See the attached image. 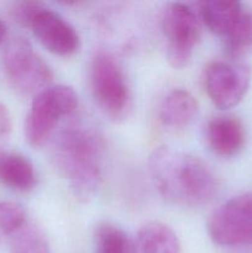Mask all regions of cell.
Masks as SVG:
<instances>
[{
  "instance_id": "1",
  "label": "cell",
  "mask_w": 252,
  "mask_h": 253,
  "mask_svg": "<svg viewBox=\"0 0 252 253\" xmlns=\"http://www.w3.org/2000/svg\"><path fill=\"white\" fill-rule=\"evenodd\" d=\"M49 153L74 197L89 202L103 179L105 143L101 133L83 121L71 123L54 133Z\"/></svg>"
},
{
  "instance_id": "2",
  "label": "cell",
  "mask_w": 252,
  "mask_h": 253,
  "mask_svg": "<svg viewBox=\"0 0 252 253\" xmlns=\"http://www.w3.org/2000/svg\"><path fill=\"white\" fill-rule=\"evenodd\" d=\"M153 185L168 203L184 208L210 204L219 193V180L200 158L166 146L155 148L148 158Z\"/></svg>"
},
{
  "instance_id": "3",
  "label": "cell",
  "mask_w": 252,
  "mask_h": 253,
  "mask_svg": "<svg viewBox=\"0 0 252 253\" xmlns=\"http://www.w3.org/2000/svg\"><path fill=\"white\" fill-rule=\"evenodd\" d=\"M89 83L96 105L109 120L120 124L130 118L132 94L124 69L113 54L105 51L94 54L89 68Z\"/></svg>"
},
{
  "instance_id": "4",
  "label": "cell",
  "mask_w": 252,
  "mask_h": 253,
  "mask_svg": "<svg viewBox=\"0 0 252 253\" xmlns=\"http://www.w3.org/2000/svg\"><path fill=\"white\" fill-rule=\"evenodd\" d=\"M15 21L29 27L40 43L59 57H71L79 51L78 32L62 15L36 1L19 2L12 9Z\"/></svg>"
},
{
  "instance_id": "5",
  "label": "cell",
  "mask_w": 252,
  "mask_h": 253,
  "mask_svg": "<svg viewBox=\"0 0 252 253\" xmlns=\"http://www.w3.org/2000/svg\"><path fill=\"white\" fill-rule=\"evenodd\" d=\"M78 106L73 88L63 84L49 85L34 96L25 120V138L32 147L46 145L62 120L71 116Z\"/></svg>"
},
{
  "instance_id": "6",
  "label": "cell",
  "mask_w": 252,
  "mask_h": 253,
  "mask_svg": "<svg viewBox=\"0 0 252 253\" xmlns=\"http://www.w3.org/2000/svg\"><path fill=\"white\" fill-rule=\"evenodd\" d=\"M2 68L9 85L21 95H36L52 85L53 73L29 40L14 36L5 44Z\"/></svg>"
},
{
  "instance_id": "7",
  "label": "cell",
  "mask_w": 252,
  "mask_h": 253,
  "mask_svg": "<svg viewBox=\"0 0 252 253\" xmlns=\"http://www.w3.org/2000/svg\"><path fill=\"white\" fill-rule=\"evenodd\" d=\"M161 29L166 39L168 63L175 69L187 67L202 36L199 15L189 5L170 2L162 12Z\"/></svg>"
},
{
  "instance_id": "8",
  "label": "cell",
  "mask_w": 252,
  "mask_h": 253,
  "mask_svg": "<svg viewBox=\"0 0 252 253\" xmlns=\"http://www.w3.org/2000/svg\"><path fill=\"white\" fill-rule=\"evenodd\" d=\"M208 234L222 247H252V193L232 197L211 212Z\"/></svg>"
},
{
  "instance_id": "9",
  "label": "cell",
  "mask_w": 252,
  "mask_h": 253,
  "mask_svg": "<svg viewBox=\"0 0 252 253\" xmlns=\"http://www.w3.org/2000/svg\"><path fill=\"white\" fill-rule=\"evenodd\" d=\"M251 72L234 61H215L204 72V86L211 103L220 110L239 105L249 90Z\"/></svg>"
},
{
  "instance_id": "10",
  "label": "cell",
  "mask_w": 252,
  "mask_h": 253,
  "mask_svg": "<svg viewBox=\"0 0 252 253\" xmlns=\"http://www.w3.org/2000/svg\"><path fill=\"white\" fill-rule=\"evenodd\" d=\"M205 140L215 155L230 158L242 151L246 142V131L236 116H215L205 126Z\"/></svg>"
},
{
  "instance_id": "11",
  "label": "cell",
  "mask_w": 252,
  "mask_h": 253,
  "mask_svg": "<svg viewBox=\"0 0 252 253\" xmlns=\"http://www.w3.org/2000/svg\"><path fill=\"white\" fill-rule=\"evenodd\" d=\"M199 104L185 89H173L163 98L158 110V118L165 127L173 131L187 128L197 118Z\"/></svg>"
},
{
  "instance_id": "12",
  "label": "cell",
  "mask_w": 252,
  "mask_h": 253,
  "mask_svg": "<svg viewBox=\"0 0 252 253\" xmlns=\"http://www.w3.org/2000/svg\"><path fill=\"white\" fill-rule=\"evenodd\" d=\"M0 183L16 192L26 193L34 189L37 175L31 161L20 153H0Z\"/></svg>"
},
{
  "instance_id": "13",
  "label": "cell",
  "mask_w": 252,
  "mask_h": 253,
  "mask_svg": "<svg viewBox=\"0 0 252 253\" xmlns=\"http://www.w3.org/2000/svg\"><path fill=\"white\" fill-rule=\"evenodd\" d=\"M245 5L239 1L210 0L199 5L200 21L207 26L211 34L220 39L234 27L245 10Z\"/></svg>"
},
{
  "instance_id": "14",
  "label": "cell",
  "mask_w": 252,
  "mask_h": 253,
  "mask_svg": "<svg viewBox=\"0 0 252 253\" xmlns=\"http://www.w3.org/2000/svg\"><path fill=\"white\" fill-rule=\"evenodd\" d=\"M135 247L136 253H180L177 234L160 221L146 222L140 227Z\"/></svg>"
},
{
  "instance_id": "15",
  "label": "cell",
  "mask_w": 252,
  "mask_h": 253,
  "mask_svg": "<svg viewBox=\"0 0 252 253\" xmlns=\"http://www.w3.org/2000/svg\"><path fill=\"white\" fill-rule=\"evenodd\" d=\"M222 46L230 61L237 62L252 52V10L244 12L231 30L221 39Z\"/></svg>"
},
{
  "instance_id": "16",
  "label": "cell",
  "mask_w": 252,
  "mask_h": 253,
  "mask_svg": "<svg viewBox=\"0 0 252 253\" xmlns=\"http://www.w3.org/2000/svg\"><path fill=\"white\" fill-rule=\"evenodd\" d=\"M94 253H136L135 241L121 227L101 222L94 231Z\"/></svg>"
},
{
  "instance_id": "17",
  "label": "cell",
  "mask_w": 252,
  "mask_h": 253,
  "mask_svg": "<svg viewBox=\"0 0 252 253\" xmlns=\"http://www.w3.org/2000/svg\"><path fill=\"white\" fill-rule=\"evenodd\" d=\"M7 239L11 253H49L46 235L30 221Z\"/></svg>"
},
{
  "instance_id": "18",
  "label": "cell",
  "mask_w": 252,
  "mask_h": 253,
  "mask_svg": "<svg viewBox=\"0 0 252 253\" xmlns=\"http://www.w3.org/2000/svg\"><path fill=\"white\" fill-rule=\"evenodd\" d=\"M29 221L21 204L15 202L0 203V236L10 237Z\"/></svg>"
},
{
  "instance_id": "19",
  "label": "cell",
  "mask_w": 252,
  "mask_h": 253,
  "mask_svg": "<svg viewBox=\"0 0 252 253\" xmlns=\"http://www.w3.org/2000/svg\"><path fill=\"white\" fill-rule=\"evenodd\" d=\"M12 130V121L10 111L4 104L0 103V153L2 147L6 145Z\"/></svg>"
},
{
  "instance_id": "20",
  "label": "cell",
  "mask_w": 252,
  "mask_h": 253,
  "mask_svg": "<svg viewBox=\"0 0 252 253\" xmlns=\"http://www.w3.org/2000/svg\"><path fill=\"white\" fill-rule=\"evenodd\" d=\"M6 32H7V29H6V24L4 22V20L0 17V44L4 42L5 37H6Z\"/></svg>"
},
{
  "instance_id": "21",
  "label": "cell",
  "mask_w": 252,
  "mask_h": 253,
  "mask_svg": "<svg viewBox=\"0 0 252 253\" xmlns=\"http://www.w3.org/2000/svg\"><path fill=\"white\" fill-rule=\"evenodd\" d=\"M247 247H244V249H241L240 251H237L236 253H252V251H250V250H246Z\"/></svg>"
}]
</instances>
